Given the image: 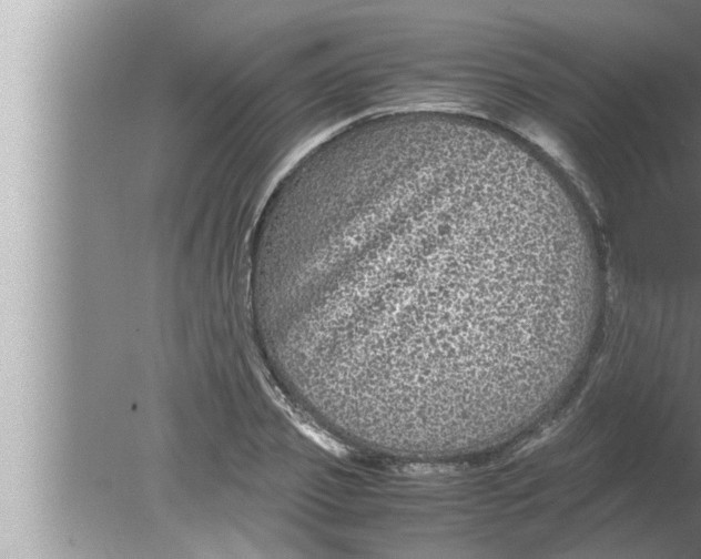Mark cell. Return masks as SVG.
Wrapping results in <instances>:
<instances>
[{"mask_svg":"<svg viewBox=\"0 0 701 559\" xmlns=\"http://www.w3.org/2000/svg\"><path fill=\"white\" fill-rule=\"evenodd\" d=\"M289 278L344 359L379 378H400L424 332L425 358L430 333L426 385L441 387L482 377L568 287L569 270L531 195L417 148L324 206L297 238Z\"/></svg>","mask_w":701,"mask_h":559,"instance_id":"cell-1","label":"cell"}]
</instances>
